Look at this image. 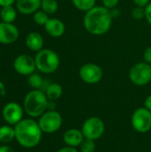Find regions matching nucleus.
<instances>
[{
  "label": "nucleus",
  "mask_w": 151,
  "mask_h": 152,
  "mask_svg": "<svg viewBox=\"0 0 151 152\" xmlns=\"http://www.w3.org/2000/svg\"><path fill=\"white\" fill-rule=\"evenodd\" d=\"M17 9L12 5L4 6L0 11V18L4 22L12 23L17 18Z\"/></svg>",
  "instance_id": "19"
},
{
  "label": "nucleus",
  "mask_w": 151,
  "mask_h": 152,
  "mask_svg": "<svg viewBox=\"0 0 151 152\" xmlns=\"http://www.w3.org/2000/svg\"><path fill=\"white\" fill-rule=\"evenodd\" d=\"M24 112L23 106L20 105L18 102H10L4 106L2 110V117L7 125L14 126L23 119Z\"/></svg>",
  "instance_id": "10"
},
{
  "label": "nucleus",
  "mask_w": 151,
  "mask_h": 152,
  "mask_svg": "<svg viewBox=\"0 0 151 152\" xmlns=\"http://www.w3.org/2000/svg\"><path fill=\"white\" fill-rule=\"evenodd\" d=\"M143 59L145 62L151 64V46H149L145 49L143 53Z\"/></svg>",
  "instance_id": "27"
},
{
  "label": "nucleus",
  "mask_w": 151,
  "mask_h": 152,
  "mask_svg": "<svg viewBox=\"0 0 151 152\" xmlns=\"http://www.w3.org/2000/svg\"><path fill=\"white\" fill-rule=\"evenodd\" d=\"M131 121L136 132L142 134L148 133L151 129V111L145 107L138 108L133 113Z\"/></svg>",
  "instance_id": "8"
},
{
  "label": "nucleus",
  "mask_w": 151,
  "mask_h": 152,
  "mask_svg": "<svg viewBox=\"0 0 151 152\" xmlns=\"http://www.w3.org/2000/svg\"><path fill=\"white\" fill-rule=\"evenodd\" d=\"M132 17L134 20H142L145 18V10L143 7L140 6H135L132 10Z\"/></svg>",
  "instance_id": "25"
},
{
  "label": "nucleus",
  "mask_w": 151,
  "mask_h": 152,
  "mask_svg": "<svg viewBox=\"0 0 151 152\" xmlns=\"http://www.w3.org/2000/svg\"><path fill=\"white\" fill-rule=\"evenodd\" d=\"M17 0H0V6H7V5H12L14 3H16Z\"/></svg>",
  "instance_id": "31"
},
{
  "label": "nucleus",
  "mask_w": 151,
  "mask_h": 152,
  "mask_svg": "<svg viewBox=\"0 0 151 152\" xmlns=\"http://www.w3.org/2000/svg\"><path fill=\"white\" fill-rule=\"evenodd\" d=\"M80 79L89 85H94L99 83L103 77L102 69L96 63H85L78 71Z\"/></svg>",
  "instance_id": "9"
},
{
  "label": "nucleus",
  "mask_w": 151,
  "mask_h": 152,
  "mask_svg": "<svg viewBox=\"0 0 151 152\" xmlns=\"http://www.w3.org/2000/svg\"><path fill=\"white\" fill-rule=\"evenodd\" d=\"M13 69L21 76H29L36 69L35 58L28 54H20L13 61Z\"/></svg>",
  "instance_id": "11"
},
{
  "label": "nucleus",
  "mask_w": 151,
  "mask_h": 152,
  "mask_svg": "<svg viewBox=\"0 0 151 152\" xmlns=\"http://www.w3.org/2000/svg\"><path fill=\"white\" fill-rule=\"evenodd\" d=\"M15 140L14 126L10 125H4L0 126V142L7 144Z\"/></svg>",
  "instance_id": "17"
},
{
  "label": "nucleus",
  "mask_w": 151,
  "mask_h": 152,
  "mask_svg": "<svg viewBox=\"0 0 151 152\" xmlns=\"http://www.w3.org/2000/svg\"><path fill=\"white\" fill-rule=\"evenodd\" d=\"M44 41L42 35L36 31H32L28 33L25 39V44L27 47L32 52H36V53L39 52L44 48Z\"/></svg>",
  "instance_id": "16"
},
{
  "label": "nucleus",
  "mask_w": 151,
  "mask_h": 152,
  "mask_svg": "<svg viewBox=\"0 0 151 152\" xmlns=\"http://www.w3.org/2000/svg\"><path fill=\"white\" fill-rule=\"evenodd\" d=\"M49 18H50L49 15L46 12H44L43 10H40V9L33 14V20H34L35 23L39 26H44L45 23L48 21Z\"/></svg>",
  "instance_id": "23"
},
{
  "label": "nucleus",
  "mask_w": 151,
  "mask_h": 152,
  "mask_svg": "<svg viewBox=\"0 0 151 152\" xmlns=\"http://www.w3.org/2000/svg\"><path fill=\"white\" fill-rule=\"evenodd\" d=\"M120 0H101L102 5L108 9H112L114 7H117Z\"/></svg>",
  "instance_id": "26"
},
{
  "label": "nucleus",
  "mask_w": 151,
  "mask_h": 152,
  "mask_svg": "<svg viewBox=\"0 0 151 152\" xmlns=\"http://www.w3.org/2000/svg\"><path fill=\"white\" fill-rule=\"evenodd\" d=\"M133 2L134 3V4L136 6H140V7H143L145 8L151 1L150 0H133Z\"/></svg>",
  "instance_id": "29"
},
{
  "label": "nucleus",
  "mask_w": 151,
  "mask_h": 152,
  "mask_svg": "<svg viewBox=\"0 0 151 152\" xmlns=\"http://www.w3.org/2000/svg\"><path fill=\"white\" fill-rule=\"evenodd\" d=\"M47 99L49 101H56L62 96L63 88L58 83H51L44 92Z\"/></svg>",
  "instance_id": "18"
},
{
  "label": "nucleus",
  "mask_w": 151,
  "mask_h": 152,
  "mask_svg": "<svg viewBox=\"0 0 151 152\" xmlns=\"http://www.w3.org/2000/svg\"><path fill=\"white\" fill-rule=\"evenodd\" d=\"M57 152H78L77 150L74 147H70V146H65L61 149H60Z\"/></svg>",
  "instance_id": "30"
},
{
  "label": "nucleus",
  "mask_w": 151,
  "mask_h": 152,
  "mask_svg": "<svg viewBox=\"0 0 151 152\" xmlns=\"http://www.w3.org/2000/svg\"><path fill=\"white\" fill-rule=\"evenodd\" d=\"M0 152H15V151L12 147L4 144V145L0 146Z\"/></svg>",
  "instance_id": "33"
},
{
  "label": "nucleus",
  "mask_w": 151,
  "mask_h": 152,
  "mask_svg": "<svg viewBox=\"0 0 151 152\" xmlns=\"http://www.w3.org/2000/svg\"><path fill=\"white\" fill-rule=\"evenodd\" d=\"M73 5L81 12H88L96 5V0H71Z\"/></svg>",
  "instance_id": "20"
},
{
  "label": "nucleus",
  "mask_w": 151,
  "mask_h": 152,
  "mask_svg": "<svg viewBox=\"0 0 151 152\" xmlns=\"http://www.w3.org/2000/svg\"><path fill=\"white\" fill-rule=\"evenodd\" d=\"M112 20L113 17L109 9L103 5H95L85 13L83 25L88 33L93 36H101L110 29Z\"/></svg>",
  "instance_id": "1"
},
{
  "label": "nucleus",
  "mask_w": 151,
  "mask_h": 152,
  "mask_svg": "<svg viewBox=\"0 0 151 152\" xmlns=\"http://www.w3.org/2000/svg\"><path fill=\"white\" fill-rule=\"evenodd\" d=\"M144 107L151 111V94L146 98L145 102H144Z\"/></svg>",
  "instance_id": "34"
},
{
  "label": "nucleus",
  "mask_w": 151,
  "mask_h": 152,
  "mask_svg": "<svg viewBox=\"0 0 151 152\" xmlns=\"http://www.w3.org/2000/svg\"><path fill=\"white\" fill-rule=\"evenodd\" d=\"M85 140V136L81 130L77 128H71L67 130L63 134V141L67 146L77 148L80 146Z\"/></svg>",
  "instance_id": "15"
},
{
  "label": "nucleus",
  "mask_w": 151,
  "mask_h": 152,
  "mask_svg": "<svg viewBox=\"0 0 151 152\" xmlns=\"http://www.w3.org/2000/svg\"><path fill=\"white\" fill-rule=\"evenodd\" d=\"M38 125L43 133L53 134L61 127L62 117L56 110H46L39 117Z\"/></svg>",
  "instance_id": "6"
},
{
  "label": "nucleus",
  "mask_w": 151,
  "mask_h": 152,
  "mask_svg": "<svg viewBox=\"0 0 151 152\" xmlns=\"http://www.w3.org/2000/svg\"><path fill=\"white\" fill-rule=\"evenodd\" d=\"M14 130L16 142L25 149H33L41 142L43 132L33 118H23L14 126Z\"/></svg>",
  "instance_id": "2"
},
{
  "label": "nucleus",
  "mask_w": 151,
  "mask_h": 152,
  "mask_svg": "<svg viewBox=\"0 0 151 152\" xmlns=\"http://www.w3.org/2000/svg\"><path fill=\"white\" fill-rule=\"evenodd\" d=\"M145 10V19L147 22L151 26V2L144 8Z\"/></svg>",
  "instance_id": "28"
},
{
  "label": "nucleus",
  "mask_w": 151,
  "mask_h": 152,
  "mask_svg": "<svg viewBox=\"0 0 151 152\" xmlns=\"http://www.w3.org/2000/svg\"><path fill=\"white\" fill-rule=\"evenodd\" d=\"M49 100L44 92L38 89H32L24 97L23 109L30 118H39L46 110Z\"/></svg>",
  "instance_id": "3"
},
{
  "label": "nucleus",
  "mask_w": 151,
  "mask_h": 152,
  "mask_svg": "<svg viewBox=\"0 0 151 152\" xmlns=\"http://www.w3.org/2000/svg\"><path fill=\"white\" fill-rule=\"evenodd\" d=\"M36 67L38 71L44 74L54 73L60 67V57L52 49L43 48L35 55Z\"/></svg>",
  "instance_id": "4"
},
{
  "label": "nucleus",
  "mask_w": 151,
  "mask_h": 152,
  "mask_svg": "<svg viewBox=\"0 0 151 152\" xmlns=\"http://www.w3.org/2000/svg\"><path fill=\"white\" fill-rule=\"evenodd\" d=\"M20 36L18 28L13 23L0 22V44L11 45L17 41Z\"/></svg>",
  "instance_id": "12"
},
{
  "label": "nucleus",
  "mask_w": 151,
  "mask_h": 152,
  "mask_svg": "<svg viewBox=\"0 0 151 152\" xmlns=\"http://www.w3.org/2000/svg\"><path fill=\"white\" fill-rule=\"evenodd\" d=\"M44 79L37 73H32L28 77V84L32 89H38L41 90Z\"/></svg>",
  "instance_id": "22"
},
{
  "label": "nucleus",
  "mask_w": 151,
  "mask_h": 152,
  "mask_svg": "<svg viewBox=\"0 0 151 152\" xmlns=\"http://www.w3.org/2000/svg\"><path fill=\"white\" fill-rule=\"evenodd\" d=\"M46 33L54 38L61 37L64 35L66 31V27L64 22L58 18H49L48 21L44 26Z\"/></svg>",
  "instance_id": "13"
},
{
  "label": "nucleus",
  "mask_w": 151,
  "mask_h": 152,
  "mask_svg": "<svg viewBox=\"0 0 151 152\" xmlns=\"http://www.w3.org/2000/svg\"><path fill=\"white\" fill-rule=\"evenodd\" d=\"M81 131L85 138L96 141L103 135L105 125L100 118L91 117L84 122Z\"/></svg>",
  "instance_id": "7"
},
{
  "label": "nucleus",
  "mask_w": 151,
  "mask_h": 152,
  "mask_svg": "<svg viewBox=\"0 0 151 152\" xmlns=\"http://www.w3.org/2000/svg\"><path fill=\"white\" fill-rule=\"evenodd\" d=\"M79 147H80L81 152H94L95 142L93 140L85 138V140L82 142V143L80 144Z\"/></svg>",
  "instance_id": "24"
},
{
  "label": "nucleus",
  "mask_w": 151,
  "mask_h": 152,
  "mask_svg": "<svg viewBox=\"0 0 151 152\" xmlns=\"http://www.w3.org/2000/svg\"><path fill=\"white\" fill-rule=\"evenodd\" d=\"M129 79L137 86H144L151 83V64L141 61L134 64L129 70Z\"/></svg>",
  "instance_id": "5"
},
{
  "label": "nucleus",
  "mask_w": 151,
  "mask_h": 152,
  "mask_svg": "<svg viewBox=\"0 0 151 152\" xmlns=\"http://www.w3.org/2000/svg\"><path fill=\"white\" fill-rule=\"evenodd\" d=\"M59 9V4L57 0H42L41 10L46 12L48 15L54 14Z\"/></svg>",
  "instance_id": "21"
},
{
  "label": "nucleus",
  "mask_w": 151,
  "mask_h": 152,
  "mask_svg": "<svg viewBox=\"0 0 151 152\" xmlns=\"http://www.w3.org/2000/svg\"><path fill=\"white\" fill-rule=\"evenodd\" d=\"M109 11H110V13H111L113 19L114 18H117V17L120 16V10L117 7H114V8L110 9Z\"/></svg>",
  "instance_id": "32"
},
{
  "label": "nucleus",
  "mask_w": 151,
  "mask_h": 152,
  "mask_svg": "<svg viewBox=\"0 0 151 152\" xmlns=\"http://www.w3.org/2000/svg\"><path fill=\"white\" fill-rule=\"evenodd\" d=\"M41 2L42 0H17L16 9L24 15L34 14L41 8Z\"/></svg>",
  "instance_id": "14"
}]
</instances>
